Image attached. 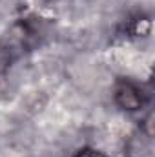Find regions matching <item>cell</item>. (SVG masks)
<instances>
[{
	"instance_id": "cell-1",
	"label": "cell",
	"mask_w": 155,
	"mask_h": 157,
	"mask_svg": "<svg viewBox=\"0 0 155 157\" xmlns=\"http://www.w3.org/2000/svg\"><path fill=\"white\" fill-rule=\"evenodd\" d=\"M35 35L37 29L31 28L29 22H20L4 35V39L0 40V71L11 66L15 59H18L28 48H31Z\"/></svg>"
},
{
	"instance_id": "cell-2",
	"label": "cell",
	"mask_w": 155,
	"mask_h": 157,
	"mask_svg": "<svg viewBox=\"0 0 155 157\" xmlns=\"http://www.w3.org/2000/svg\"><path fill=\"white\" fill-rule=\"evenodd\" d=\"M146 99L148 95L144 93V90L131 82V80H119L115 88V102L122 108V110H128V112H137L141 110L144 104H146Z\"/></svg>"
},
{
	"instance_id": "cell-3",
	"label": "cell",
	"mask_w": 155,
	"mask_h": 157,
	"mask_svg": "<svg viewBox=\"0 0 155 157\" xmlns=\"http://www.w3.org/2000/svg\"><path fill=\"white\" fill-rule=\"evenodd\" d=\"M75 157H106V155L100 154V152H95V150H82V152H78Z\"/></svg>"
}]
</instances>
